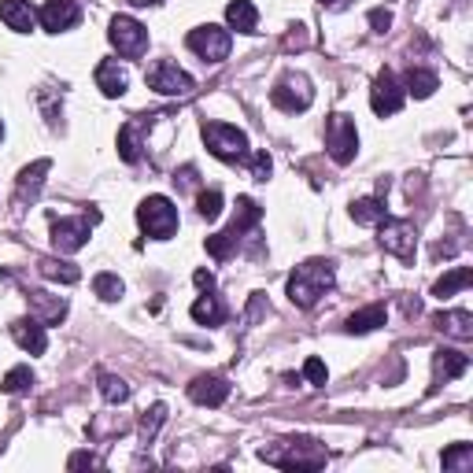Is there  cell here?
Masks as SVG:
<instances>
[{
	"label": "cell",
	"mask_w": 473,
	"mask_h": 473,
	"mask_svg": "<svg viewBox=\"0 0 473 473\" xmlns=\"http://www.w3.org/2000/svg\"><path fill=\"white\" fill-rule=\"evenodd\" d=\"M333 289V263L329 259H308L300 263L289 277V300L296 308H315V303Z\"/></svg>",
	"instance_id": "obj_1"
},
{
	"label": "cell",
	"mask_w": 473,
	"mask_h": 473,
	"mask_svg": "<svg viewBox=\"0 0 473 473\" xmlns=\"http://www.w3.org/2000/svg\"><path fill=\"white\" fill-rule=\"evenodd\" d=\"M259 459L282 469H322L325 466V448H318L308 436H292V440H277L270 448H259Z\"/></svg>",
	"instance_id": "obj_2"
},
{
	"label": "cell",
	"mask_w": 473,
	"mask_h": 473,
	"mask_svg": "<svg viewBox=\"0 0 473 473\" xmlns=\"http://www.w3.org/2000/svg\"><path fill=\"white\" fill-rule=\"evenodd\" d=\"M204 145L222 163L248 159V137H244V130H237L230 122H204Z\"/></svg>",
	"instance_id": "obj_3"
},
{
	"label": "cell",
	"mask_w": 473,
	"mask_h": 473,
	"mask_svg": "<svg viewBox=\"0 0 473 473\" xmlns=\"http://www.w3.org/2000/svg\"><path fill=\"white\" fill-rule=\"evenodd\" d=\"M137 222H141V230L156 241H166L178 233V207L166 200V197H148L141 200V207H137Z\"/></svg>",
	"instance_id": "obj_4"
},
{
	"label": "cell",
	"mask_w": 473,
	"mask_h": 473,
	"mask_svg": "<svg viewBox=\"0 0 473 473\" xmlns=\"http://www.w3.org/2000/svg\"><path fill=\"white\" fill-rule=\"evenodd\" d=\"M270 100H274V107L289 111V115H296V111H308V107L315 104L311 78H308V74H300V71H289V74L270 89Z\"/></svg>",
	"instance_id": "obj_5"
},
{
	"label": "cell",
	"mask_w": 473,
	"mask_h": 473,
	"mask_svg": "<svg viewBox=\"0 0 473 473\" xmlns=\"http://www.w3.org/2000/svg\"><path fill=\"white\" fill-rule=\"evenodd\" d=\"M325 148L333 156V163L348 166L359 152V130H355V119L344 115V111H337L329 122H325Z\"/></svg>",
	"instance_id": "obj_6"
},
{
	"label": "cell",
	"mask_w": 473,
	"mask_h": 473,
	"mask_svg": "<svg viewBox=\"0 0 473 473\" xmlns=\"http://www.w3.org/2000/svg\"><path fill=\"white\" fill-rule=\"evenodd\" d=\"M192 52L200 55L204 63H222L230 55V48H233V38H230V30H222V26H197V30L189 34V41H185Z\"/></svg>",
	"instance_id": "obj_7"
},
{
	"label": "cell",
	"mask_w": 473,
	"mask_h": 473,
	"mask_svg": "<svg viewBox=\"0 0 473 473\" xmlns=\"http://www.w3.org/2000/svg\"><path fill=\"white\" fill-rule=\"evenodd\" d=\"M377 226H381V248H384V252H393L396 259L410 263L414 259V244H418V230H414V222L384 218V222H377Z\"/></svg>",
	"instance_id": "obj_8"
},
{
	"label": "cell",
	"mask_w": 473,
	"mask_h": 473,
	"mask_svg": "<svg viewBox=\"0 0 473 473\" xmlns=\"http://www.w3.org/2000/svg\"><path fill=\"white\" fill-rule=\"evenodd\" d=\"M107 41L115 45L119 55H126V60H133V55H141L148 48V30L137 19L130 15H115L111 19V30H107Z\"/></svg>",
	"instance_id": "obj_9"
},
{
	"label": "cell",
	"mask_w": 473,
	"mask_h": 473,
	"mask_svg": "<svg viewBox=\"0 0 473 473\" xmlns=\"http://www.w3.org/2000/svg\"><path fill=\"white\" fill-rule=\"evenodd\" d=\"M148 86L159 93V97H192V78L174 63V60H159V63H152L148 67Z\"/></svg>",
	"instance_id": "obj_10"
},
{
	"label": "cell",
	"mask_w": 473,
	"mask_h": 473,
	"mask_svg": "<svg viewBox=\"0 0 473 473\" xmlns=\"http://www.w3.org/2000/svg\"><path fill=\"white\" fill-rule=\"evenodd\" d=\"M403 86L396 81V74L393 71H381L377 78H374V89H370V107L377 111V115L384 119V115H396V111L403 107Z\"/></svg>",
	"instance_id": "obj_11"
},
{
	"label": "cell",
	"mask_w": 473,
	"mask_h": 473,
	"mask_svg": "<svg viewBox=\"0 0 473 473\" xmlns=\"http://www.w3.org/2000/svg\"><path fill=\"white\" fill-rule=\"evenodd\" d=\"M89 241V222L86 218H55L52 222V248L60 256H71Z\"/></svg>",
	"instance_id": "obj_12"
},
{
	"label": "cell",
	"mask_w": 473,
	"mask_h": 473,
	"mask_svg": "<svg viewBox=\"0 0 473 473\" xmlns=\"http://www.w3.org/2000/svg\"><path fill=\"white\" fill-rule=\"evenodd\" d=\"M41 26L48 34H63V30H74V26L81 22V8L74 4V0H48V4L38 12Z\"/></svg>",
	"instance_id": "obj_13"
},
{
	"label": "cell",
	"mask_w": 473,
	"mask_h": 473,
	"mask_svg": "<svg viewBox=\"0 0 473 473\" xmlns=\"http://www.w3.org/2000/svg\"><path fill=\"white\" fill-rule=\"evenodd\" d=\"M48 171H52L48 159H38V163H30V166H22V174H19V182H15V207H19V211H22L26 204L38 200V192H41Z\"/></svg>",
	"instance_id": "obj_14"
},
{
	"label": "cell",
	"mask_w": 473,
	"mask_h": 473,
	"mask_svg": "<svg viewBox=\"0 0 473 473\" xmlns=\"http://www.w3.org/2000/svg\"><path fill=\"white\" fill-rule=\"evenodd\" d=\"M226 396H230V384H226V377H218V374H200L197 381L189 384V400L200 403V407H222Z\"/></svg>",
	"instance_id": "obj_15"
},
{
	"label": "cell",
	"mask_w": 473,
	"mask_h": 473,
	"mask_svg": "<svg viewBox=\"0 0 473 473\" xmlns=\"http://www.w3.org/2000/svg\"><path fill=\"white\" fill-rule=\"evenodd\" d=\"M12 337L22 351H30V355H41L48 348V333H45V322H38L34 315L30 318H19L12 322Z\"/></svg>",
	"instance_id": "obj_16"
},
{
	"label": "cell",
	"mask_w": 473,
	"mask_h": 473,
	"mask_svg": "<svg viewBox=\"0 0 473 473\" xmlns=\"http://www.w3.org/2000/svg\"><path fill=\"white\" fill-rule=\"evenodd\" d=\"M469 370V359L462 355V351H436L433 355V384H448V381H455V377H462Z\"/></svg>",
	"instance_id": "obj_17"
},
{
	"label": "cell",
	"mask_w": 473,
	"mask_h": 473,
	"mask_svg": "<svg viewBox=\"0 0 473 473\" xmlns=\"http://www.w3.org/2000/svg\"><path fill=\"white\" fill-rule=\"evenodd\" d=\"M0 19H4V26L8 30H15V34H30L34 30V22H38V12L26 4V0H4L0 4Z\"/></svg>",
	"instance_id": "obj_18"
},
{
	"label": "cell",
	"mask_w": 473,
	"mask_h": 473,
	"mask_svg": "<svg viewBox=\"0 0 473 473\" xmlns=\"http://www.w3.org/2000/svg\"><path fill=\"white\" fill-rule=\"evenodd\" d=\"M126 86H130L126 67H119L115 60L97 63V89H100L104 97H122V93H126Z\"/></svg>",
	"instance_id": "obj_19"
},
{
	"label": "cell",
	"mask_w": 473,
	"mask_h": 473,
	"mask_svg": "<svg viewBox=\"0 0 473 473\" xmlns=\"http://www.w3.org/2000/svg\"><path fill=\"white\" fill-rule=\"evenodd\" d=\"M26 303H30V315H34L38 322H45V325L60 322V318L67 315V300L48 296V292H30V296H26Z\"/></svg>",
	"instance_id": "obj_20"
},
{
	"label": "cell",
	"mask_w": 473,
	"mask_h": 473,
	"mask_svg": "<svg viewBox=\"0 0 473 473\" xmlns=\"http://www.w3.org/2000/svg\"><path fill=\"white\" fill-rule=\"evenodd\" d=\"M433 322L440 333H448L455 341H473V315L469 311H440Z\"/></svg>",
	"instance_id": "obj_21"
},
{
	"label": "cell",
	"mask_w": 473,
	"mask_h": 473,
	"mask_svg": "<svg viewBox=\"0 0 473 473\" xmlns=\"http://www.w3.org/2000/svg\"><path fill=\"white\" fill-rule=\"evenodd\" d=\"M226 22L233 26V30H241V34H252L256 26H259V12H256L252 0H230Z\"/></svg>",
	"instance_id": "obj_22"
},
{
	"label": "cell",
	"mask_w": 473,
	"mask_h": 473,
	"mask_svg": "<svg viewBox=\"0 0 473 473\" xmlns=\"http://www.w3.org/2000/svg\"><path fill=\"white\" fill-rule=\"evenodd\" d=\"M436 86H440L436 74H433V71H426V67H410V71H407V78H403V93H410L414 100L433 97V89H436Z\"/></svg>",
	"instance_id": "obj_23"
},
{
	"label": "cell",
	"mask_w": 473,
	"mask_h": 473,
	"mask_svg": "<svg viewBox=\"0 0 473 473\" xmlns=\"http://www.w3.org/2000/svg\"><path fill=\"white\" fill-rule=\"evenodd\" d=\"M259 218H263V207H259L256 200L241 197V200H237V211H233V222H230V233L244 237V233L252 230V226H259Z\"/></svg>",
	"instance_id": "obj_24"
},
{
	"label": "cell",
	"mask_w": 473,
	"mask_h": 473,
	"mask_svg": "<svg viewBox=\"0 0 473 473\" xmlns=\"http://www.w3.org/2000/svg\"><path fill=\"white\" fill-rule=\"evenodd\" d=\"M348 211H351V218L359 222V226H377V222H384V218H388V211H384V200H381V197H363V200H355Z\"/></svg>",
	"instance_id": "obj_25"
},
{
	"label": "cell",
	"mask_w": 473,
	"mask_h": 473,
	"mask_svg": "<svg viewBox=\"0 0 473 473\" xmlns=\"http://www.w3.org/2000/svg\"><path fill=\"white\" fill-rule=\"evenodd\" d=\"M189 315L197 318L200 325H222V318H226V308H222V300H218V296L204 292V296H200V300L189 308Z\"/></svg>",
	"instance_id": "obj_26"
},
{
	"label": "cell",
	"mask_w": 473,
	"mask_h": 473,
	"mask_svg": "<svg viewBox=\"0 0 473 473\" xmlns=\"http://www.w3.org/2000/svg\"><path fill=\"white\" fill-rule=\"evenodd\" d=\"M384 318H388V311H384V303H370V308H363V311H355L351 318H348V333H374L377 325H384Z\"/></svg>",
	"instance_id": "obj_27"
},
{
	"label": "cell",
	"mask_w": 473,
	"mask_h": 473,
	"mask_svg": "<svg viewBox=\"0 0 473 473\" xmlns=\"http://www.w3.org/2000/svg\"><path fill=\"white\" fill-rule=\"evenodd\" d=\"M469 282H473V270L469 266H455L452 274H443L440 282L433 285V296H440V300H448V296H455V292H462V289H469Z\"/></svg>",
	"instance_id": "obj_28"
},
{
	"label": "cell",
	"mask_w": 473,
	"mask_h": 473,
	"mask_svg": "<svg viewBox=\"0 0 473 473\" xmlns=\"http://www.w3.org/2000/svg\"><path fill=\"white\" fill-rule=\"evenodd\" d=\"M443 469H452V473H466L473 469V443H452L448 452H443Z\"/></svg>",
	"instance_id": "obj_29"
},
{
	"label": "cell",
	"mask_w": 473,
	"mask_h": 473,
	"mask_svg": "<svg viewBox=\"0 0 473 473\" xmlns=\"http://www.w3.org/2000/svg\"><path fill=\"white\" fill-rule=\"evenodd\" d=\"M137 130H141V122H126L119 130V156L126 163H137L141 159V137H137Z\"/></svg>",
	"instance_id": "obj_30"
},
{
	"label": "cell",
	"mask_w": 473,
	"mask_h": 473,
	"mask_svg": "<svg viewBox=\"0 0 473 473\" xmlns=\"http://www.w3.org/2000/svg\"><path fill=\"white\" fill-rule=\"evenodd\" d=\"M38 266H41V274L48 277V282H63V285H74L78 277H81V270H78V266H71V263H60V259H41Z\"/></svg>",
	"instance_id": "obj_31"
},
{
	"label": "cell",
	"mask_w": 473,
	"mask_h": 473,
	"mask_svg": "<svg viewBox=\"0 0 473 473\" xmlns=\"http://www.w3.org/2000/svg\"><path fill=\"white\" fill-rule=\"evenodd\" d=\"M93 292H97L100 300H107V303H115V300L126 292V285H122L119 274H107V270H104V274L93 277Z\"/></svg>",
	"instance_id": "obj_32"
},
{
	"label": "cell",
	"mask_w": 473,
	"mask_h": 473,
	"mask_svg": "<svg viewBox=\"0 0 473 473\" xmlns=\"http://www.w3.org/2000/svg\"><path fill=\"white\" fill-rule=\"evenodd\" d=\"M100 396L107 403H126L130 400V384L122 377H115V374H100Z\"/></svg>",
	"instance_id": "obj_33"
},
{
	"label": "cell",
	"mask_w": 473,
	"mask_h": 473,
	"mask_svg": "<svg viewBox=\"0 0 473 473\" xmlns=\"http://www.w3.org/2000/svg\"><path fill=\"white\" fill-rule=\"evenodd\" d=\"M163 422H166V403H152V407L141 414V440H145V443H152Z\"/></svg>",
	"instance_id": "obj_34"
},
{
	"label": "cell",
	"mask_w": 473,
	"mask_h": 473,
	"mask_svg": "<svg viewBox=\"0 0 473 473\" xmlns=\"http://www.w3.org/2000/svg\"><path fill=\"white\" fill-rule=\"evenodd\" d=\"M237 244H241V237L226 230V233H215V237H207V252H211L215 259H230Z\"/></svg>",
	"instance_id": "obj_35"
},
{
	"label": "cell",
	"mask_w": 473,
	"mask_h": 473,
	"mask_svg": "<svg viewBox=\"0 0 473 473\" xmlns=\"http://www.w3.org/2000/svg\"><path fill=\"white\" fill-rule=\"evenodd\" d=\"M30 384H34L30 367H15V370H8V377H4V393H8V396H19V393H26Z\"/></svg>",
	"instance_id": "obj_36"
},
{
	"label": "cell",
	"mask_w": 473,
	"mask_h": 473,
	"mask_svg": "<svg viewBox=\"0 0 473 473\" xmlns=\"http://www.w3.org/2000/svg\"><path fill=\"white\" fill-rule=\"evenodd\" d=\"M197 211H200V218L215 222V218L222 215V192H218V189H207V192H200V197H197Z\"/></svg>",
	"instance_id": "obj_37"
},
{
	"label": "cell",
	"mask_w": 473,
	"mask_h": 473,
	"mask_svg": "<svg viewBox=\"0 0 473 473\" xmlns=\"http://www.w3.org/2000/svg\"><path fill=\"white\" fill-rule=\"evenodd\" d=\"M248 166H252V178H256V182H266L274 163H270V156H266V152H256V156H248Z\"/></svg>",
	"instance_id": "obj_38"
},
{
	"label": "cell",
	"mask_w": 473,
	"mask_h": 473,
	"mask_svg": "<svg viewBox=\"0 0 473 473\" xmlns=\"http://www.w3.org/2000/svg\"><path fill=\"white\" fill-rule=\"evenodd\" d=\"M303 377H308L311 384H325L329 381V370H325L322 359H308V363H303Z\"/></svg>",
	"instance_id": "obj_39"
},
{
	"label": "cell",
	"mask_w": 473,
	"mask_h": 473,
	"mask_svg": "<svg viewBox=\"0 0 473 473\" xmlns=\"http://www.w3.org/2000/svg\"><path fill=\"white\" fill-rule=\"evenodd\" d=\"M370 26H374V34H384L388 26H393V12H384V8H374V12H370Z\"/></svg>",
	"instance_id": "obj_40"
},
{
	"label": "cell",
	"mask_w": 473,
	"mask_h": 473,
	"mask_svg": "<svg viewBox=\"0 0 473 473\" xmlns=\"http://www.w3.org/2000/svg\"><path fill=\"white\" fill-rule=\"evenodd\" d=\"M67 466H71V469H86V466L93 469V466H104V462H100L93 452H78V455H71V462H67Z\"/></svg>",
	"instance_id": "obj_41"
},
{
	"label": "cell",
	"mask_w": 473,
	"mask_h": 473,
	"mask_svg": "<svg viewBox=\"0 0 473 473\" xmlns=\"http://www.w3.org/2000/svg\"><path fill=\"white\" fill-rule=\"evenodd\" d=\"M285 48H308V26H292V34L285 38Z\"/></svg>",
	"instance_id": "obj_42"
},
{
	"label": "cell",
	"mask_w": 473,
	"mask_h": 473,
	"mask_svg": "<svg viewBox=\"0 0 473 473\" xmlns=\"http://www.w3.org/2000/svg\"><path fill=\"white\" fill-rule=\"evenodd\" d=\"M192 282H197V285H200V289H207V292H211V289H215V277H211V274H207V270H197V274H192Z\"/></svg>",
	"instance_id": "obj_43"
},
{
	"label": "cell",
	"mask_w": 473,
	"mask_h": 473,
	"mask_svg": "<svg viewBox=\"0 0 473 473\" xmlns=\"http://www.w3.org/2000/svg\"><path fill=\"white\" fill-rule=\"evenodd\" d=\"M318 4H322V8H344L348 0H318Z\"/></svg>",
	"instance_id": "obj_44"
},
{
	"label": "cell",
	"mask_w": 473,
	"mask_h": 473,
	"mask_svg": "<svg viewBox=\"0 0 473 473\" xmlns=\"http://www.w3.org/2000/svg\"><path fill=\"white\" fill-rule=\"evenodd\" d=\"M0 137H4V122H0Z\"/></svg>",
	"instance_id": "obj_45"
}]
</instances>
